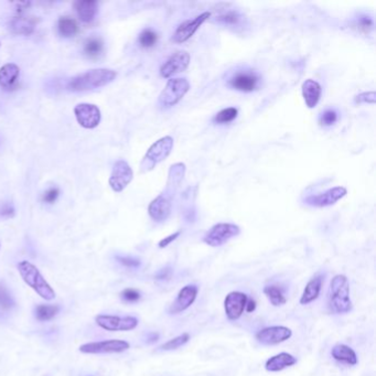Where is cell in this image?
I'll return each mask as SVG.
<instances>
[{"label":"cell","mask_w":376,"mask_h":376,"mask_svg":"<svg viewBox=\"0 0 376 376\" xmlns=\"http://www.w3.org/2000/svg\"><path fill=\"white\" fill-rule=\"evenodd\" d=\"M117 77V72L109 69H94L70 78L66 90L71 92H86L103 88Z\"/></svg>","instance_id":"1"},{"label":"cell","mask_w":376,"mask_h":376,"mask_svg":"<svg viewBox=\"0 0 376 376\" xmlns=\"http://www.w3.org/2000/svg\"><path fill=\"white\" fill-rule=\"evenodd\" d=\"M328 306L331 312L336 314L352 311L353 305L350 298V283L345 275H336L332 278L328 293Z\"/></svg>","instance_id":"2"},{"label":"cell","mask_w":376,"mask_h":376,"mask_svg":"<svg viewBox=\"0 0 376 376\" xmlns=\"http://www.w3.org/2000/svg\"><path fill=\"white\" fill-rule=\"evenodd\" d=\"M225 84L231 90L242 93H253L262 88L263 76L260 72L250 67H237L226 74Z\"/></svg>","instance_id":"3"},{"label":"cell","mask_w":376,"mask_h":376,"mask_svg":"<svg viewBox=\"0 0 376 376\" xmlns=\"http://www.w3.org/2000/svg\"><path fill=\"white\" fill-rule=\"evenodd\" d=\"M17 267L23 281L29 287H31L41 298L48 301H51L55 298L57 294L53 290V288L49 285V282L46 280L45 277L41 275L40 270L32 263L28 261H21L20 263H18Z\"/></svg>","instance_id":"4"},{"label":"cell","mask_w":376,"mask_h":376,"mask_svg":"<svg viewBox=\"0 0 376 376\" xmlns=\"http://www.w3.org/2000/svg\"><path fill=\"white\" fill-rule=\"evenodd\" d=\"M190 90V83L186 77L169 78L158 98V106L165 110L172 108L186 96Z\"/></svg>","instance_id":"5"},{"label":"cell","mask_w":376,"mask_h":376,"mask_svg":"<svg viewBox=\"0 0 376 376\" xmlns=\"http://www.w3.org/2000/svg\"><path fill=\"white\" fill-rule=\"evenodd\" d=\"M174 145L175 140L171 136H164L157 140L155 144H152L149 149L147 150L143 161H141L140 171L141 172L150 171L155 168L158 163L167 159L172 149H174Z\"/></svg>","instance_id":"6"},{"label":"cell","mask_w":376,"mask_h":376,"mask_svg":"<svg viewBox=\"0 0 376 376\" xmlns=\"http://www.w3.org/2000/svg\"><path fill=\"white\" fill-rule=\"evenodd\" d=\"M239 226L233 223H218L210 229L204 236L203 242L211 247H219L229 242L233 237L239 235Z\"/></svg>","instance_id":"7"},{"label":"cell","mask_w":376,"mask_h":376,"mask_svg":"<svg viewBox=\"0 0 376 376\" xmlns=\"http://www.w3.org/2000/svg\"><path fill=\"white\" fill-rule=\"evenodd\" d=\"M129 348V344L125 340H105L101 342L85 343L79 347V352L84 354H106V353H121L125 352Z\"/></svg>","instance_id":"8"},{"label":"cell","mask_w":376,"mask_h":376,"mask_svg":"<svg viewBox=\"0 0 376 376\" xmlns=\"http://www.w3.org/2000/svg\"><path fill=\"white\" fill-rule=\"evenodd\" d=\"M133 179L134 172L132 167L125 160L120 159L114 163L108 182L114 192L119 193L127 188L128 184L133 181Z\"/></svg>","instance_id":"9"},{"label":"cell","mask_w":376,"mask_h":376,"mask_svg":"<svg viewBox=\"0 0 376 376\" xmlns=\"http://www.w3.org/2000/svg\"><path fill=\"white\" fill-rule=\"evenodd\" d=\"M95 321L98 326L107 331H131L137 328L139 320L136 317L126 316H106V314H100L95 318Z\"/></svg>","instance_id":"10"},{"label":"cell","mask_w":376,"mask_h":376,"mask_svg":"<svg viewBox=\"0 0 376 376\" xmlns=\"http://www.w3.org/2000/svg\"><path fill=\"white\" fill-rule=\"evenodd\" d=\"M172 211V194L167 189L163 193L158 195L156 199H153L148 206V214L149 217L157 222V223H162L167 221L170 217Z\"/></svg>","instance_id":"11"},{"label":"cell","mask_w":376,"mask_h":376,"mask_svg":"<svg viewBox=\"0 0 376 376\" xmlns=\"http://www.w3.org/2000/svg\"><path fill=\"white\" fill-rule=\"evenodd\" d=\"M293 337V331L288 326L273 325L266 326L255 335V339L263 345H276L289 340Z\"/></svg>","instance_id":"12"},{"label":"cell","mask_w":376,"mask_h":376,"mask_svg":"<svg viewBox=\"0 0 376 376\" xmlns=\"http://www.w3.org/2000/svg\"><path fill=\"white\" fill-rule=\"evenodd\" d=\"M210 17H211V12L205 11L203 14L196 16L193 19H189L182 22L177 28L174 35H172V41L175 43L187 42L189 39L192 38L202 24L210 19Z\"/></svg>","instance_id":"13"},{"label":"cell","mask_w":376,"mask_h":376,"mask_svg":"<svg viewBox=\"0 0 376 376\" xmlns=\"http://www.w3.org/2000/svg\"><path fill=\"white\" fill-rule=\"evenodd\" d=\"M74 114H75L78 124L86 129L96 128L100 125L102 118L101 110L95 104H77L74 107Z\"/></svg>","instance_id":"14"},{"label":"cell","mask_w":376,"mask_h":376,"mask_svg":"<svg viewBox=\"0 0 376 376\" xmlns=\"http://www.w3.org/2000/svg\"><path fill=\"white\" fill-rule=\"evenodd\" d=\"M191 57L187 51H177L160 67V75L163 78H171L176 74L184 72L190 64Z\"/></svg>","instance_id":"15"},{"label":"cell","mask_w":376,"mask_h":376,"mask_svg":"<svg viewBox=\"0 0 376 376\" xmlns=\"http://www.w3.org/2000/svg\"><path fill=\"white\" fill-rule=\"evenodd\" d=\"M347 193L348 190L344 187H335L326 190L323 193L307 196L304 202L307 205L314 207H326L335 205L339 200L344 198Z\"/></svg>","instance_id":"16"},{"label":"cell","mask_w":376,"mask_h":376,"mask_svg":"<svg viewBox=\"0 0 376 376\" xmlns=\"http://www.w3.org/2000/svg\"><path fill=\"white\" fill-rule=\"evenodd\" d=\"M199 294V287L194 285V283H189V285L184 286L180 291H179L177 298L174 303L169 307L168 312L169 314H179L194 304Z\"/></svg>","instance_id":"17"},{"label":"cell","mask_w":376,"mask_h":376,"mask_svg":"<svg viewBox=\"0 0 376 376\" xmlns=\"http://www.w3.org/2000/svg\"><path fill=\"white\" fill-rule=\"evenodd\" d=\"M247 300V295L240 291H232L227 295L224 300V309L227 319L235 321L242 317Z\"/></svg>","instance_id":"18"},{"label":"cell","mask_w":376,"mask_h":376,"mask_svg":"<svg viewBox=\"0 0 376 376\" xmlns=\"http://www.w3.org/2000/svg\"><path fill=\"white\" fill-rule=\"evenodd\" d=\"M325 276H326L325 273H318L317 275H314L309 281H308V283L304 289V293L303 295H301V298L299 301L300 305H303V306L309 305L319 298L320 293H321L322 290L323 283L325 280Z\"/></svg>","instance_id":"19"},{"label":"cell","mask_w":376,"mask_h":376,"mask_svg":"<svg viewBox=\"0 0 376 376\" xmlns=\"http://www.w3.org/2000/svg\"><path fill=\"white\" fill-rule=\"evenodd\" d=\"M297 357L294 356L290 353L287 352H281L279 354H276L269 359L265 363V369L267 372H280L282 369H285L287 367L294 366L295 364H297Z\"/></svg>","instance_id":"20"},{"label":"cell","mask_w":376,"mask_h":376,"mask_svg":"<svg viewBox=\"0 0 376 376\" xmlns=\"http://www.w3.org/2000/svg\"><path fill=\"white\" fill-rule=\"evenodd\" d=\"M36 27V19L34 17L17 16L9 22L10 31L17 35H30L33 33Z\"/></svg>","instance_id":"21"},{"label":"cell","mask_w":376,"mask_h":376,"mask_svg":"<svg viewBox=\"0 0 376 376\" xmlns=\"http://www.w3.org/2000/svg\"><path fill=\"white\" fill-rule=\"evenodd\" d=\"M322 94V88L314 79H306L303 83V97L308 108H314L320 102Z\"/></svg>","instance_id":"22"},{"label":"cell","mask_w":376,"mask_h":376,"mask_svg":"<svg viewBox=\"0 0 376 376\" xmlns=\"http://www.w3.org/2000/svg\"><path fill=\"white\" fill-rule=\"evenodd\" d=\"M16 300L5 282L0 281V320L8 319L16 309Z\"/></svg>","instance_id":"23"},{"label":"cell","mask_w":376,"mask_h":376,"mask_svg":"<svg viewBox=\"0 0 376 376\" xmlns=\"http://www.w3.org/2000/svg\"><path fill=\"white\" fill-rule=\"evenodd\" d=\"M74 9L81 21L89 23L94 20L98 11V4L95 0H78L74 3Z\"/></svg>","instance_id":"24"},{"label":"cell","mask_w":376,"mask_h":376,"mask_svg":"<svg viewBox=\"0 0 376 376\" xmlns=\"http://www.w3.org/2000/svg\"><path fill=\"white\" fill-rule=\"evenodd\" d=\"M331 355L336 361L348 365H356L357 362H359L355 351L349 345L343 343L336 344L331 349Z\"/></svg>","instance_id":"25"},{"label":"cell","mask_w":376,"mask_h":376,"mask_svg":"<svg viewBox=\"0 0 376 376\" xmlns=\"http://www.w3.org/2000/svg\"><path fill=\"white\" fill-rule=\"evenodd\" d=\"M20 69L15 63H8L0 67V88L10 90L19 77Z\"/></svg>","instance_id":"26"},{"label":"cell","mask_w":376,"mask_h":376,"mask_svg":"<svg viewBox=\"0 0 376 376\" xmlns=\"http://www.w3.org/2000/svg\"><path fill=\"white\" fill-rule=\"evenodd\" d=\"M264 295L266 296L269 303L272 304L274 307H280L286 305L287 303V297L285 289H283L278 283H270V285H266L263 289Z\"/></svg>","instance_id":"27"},{"label":"cell","mask_w":376,"mask_h":376,"mask_svg":"<svg viewBox=\"0 0 376 376\" xmlns=\"http://www.w3.org/2000/svg\"><path fill=\"white\" fill-rule=\"evenodd\" d=\"M214 21L219 24H222V26H226L230 28H238L242 27L244 24L245 17L237 10H229L215 17Z\"/></svg>","instance_id":"28"},{"label":"cell","mask_w":376,"mask_h":376,"mask_svg":"<svg viewBox=\"0 0 376 376\" xmlns=\"http://www.w3.org/2000/svg\"><path fill=\"white\" fill-rule=\"evenodd\" d=\"M61 311V307L58 305H43L40 304L34 308L33 316L36 321L48 322L58 316Z\"/></svg>","instance_id":"29"},{"label":"cell","mask_w":376,"mask_h":376,"mask_svg":"<svg viewBox=\"0 0 376 376\" xmlns=\"http://www.w3.org/2000/svg\"><path fill=\"white\" fill-rule=\"evenodd\" d=\"M58 31L63 38H72V36L76 35L78 26L73 18L61 17L58 21Z\"/></svg>","instance_id":"30"},{"label":"cell","mask_w":376,"mask_h":376,"mask_svg":"<svg viewBox=\"0 0 376 376\" xmlns=\"http://www.w3.org/2000/svg\"><path fill=\"white\" fill-rule=\"evenodd\" d=\"M83 51L89 58L97 59L104 51V42L97 36H91L84 42Z\"/></svg>","instance_id":"31"},{"label":"cell","mask_w":376,"mask_h":376,"mask_svg":"<svg viewBox=\"0 0 376 376\" xmlns=\"http://www.w3.org/2000/svg\"><path fill=\"white\" fill-rule=\"evenodd\" d=\"M340 119V112L335 107L325 108L319 116V125L323 128H329L335 126Z\"/></svg>","instance_id":"32"},{"label":"cell","mask_w":376,"mask_h":376,"mask_svg":"<svg viewBox=\"0 0 376 376\" xmlns=\"http://www.w3.org/2000/svg\"><path fill=\"white\" fill-rule=\"evenodd\" d=\"M238 116V109L236 107H227L220 110L218 114H215L212 121L214 124L224 125L230 124L233 120H235Z\"/></svg>","instance_id":"33"},{"label":"cell","mask_w":376,"mask_h":376,"mask_svg":"<svg viewBox=\"0 0 376 376\" xmlns=\"http://www.w3.org/2000/svg\"><path fill=\"white\" fill-rule=\"evenodd\" d=\"M158 33L153 29H145L138 36V43L141 48L150 49L155 47L158 42Z\"/></svg>","instance_id":"34"},{"label":"cell","mask_w":376,"mask_h":376,"mask_svg":"<svg viewBox=\"0 0 376 376\" xmlns=\"http://www.w3.org/2000/svg\"><path fill=\"white\" fill-rule=\"evenodd\" d=\"M190 338L191 337H190L188 332H184V333L178 336L174 339H171V340L163 343L162 345H160L158 349L160 351H174V350H177L179 348L183 347V345H186L190 341Z\"/></svg>","instance_id":"35"},{"label":"cell","mask_w":376,"mask_h":376,"mask_svg":"<svg viewBox=\"0 0 376 376\" xmlns=\"http://www.w3.org/2000/svg\"><path fill=\"white\" fill-rule=\"evenodd\" d=\"M143 297V295L138 290V289L135 288H126L120 293V299L122 303L125 304H136Z\"/></svg>","instance_id":"36"},{"label":"cell","mask_w":376,"mask_h":376,"mask_svg":"<svg viewBox=\"0 0 376 376\" xmlns=\"http://www.w3.org/2000/svg\"><path fill=\"white\" fill-rule=\"evenodd\" d=\"M116 262L122 267L131 268V269H138L141 266V261L137 257L134 256H128V255H116L115 256Z\"/></svg>","instance_id":"37"},{"label":"cell","mask_w":376,"mask_h":376,"mask_svg":"<svg viewBox=\"0 0 376 376\" xmlns=\"http://www.w3.org/2000/svg\"><path fill=\"white\" fill-rule=\"evenodd\" d=\"M355 27L360 30L363 33H369L374 29V20L372 17L367 15H360L356 19Z\"/></svg>","instance_id":"38"},{"label":"cell","mask_w":376,"mask_h":376,"mask_svg":"<svg viewBox=\"0 0 376 376\" xmlns=\"http://www.w3.org/2000/svg\"><path fill=\"white\" fill-rule=\"evenodd\" d=\"M376 100V94L374 91L371 92H364L354 97V103L355 104H375Z\"/></svg>","instance_id":"39"},{"label":"cell","mask_w":376,"mask_h":376,"mask_svg":"<svg viewBox=\"0 0 376 376\" xmlns=\"http://www.w3.org/2000/svg\"><path fill=\"white\" fill-rule=\"evenodd\" d=\"M16 215V210L11 202H5L0 205V218L12 219Z\"/></svg>","instance_id":"40"},{"label":"cell","mask_w":376,"mask_h":376,"mask_svg":"<svg viewBox=\"0 0 376 376\" xmlns=\"http://www.w3.org/2000/svg\"><path fill=\"white\" fill-rule=\"evenodd\" d=\"M59 195H60L59 188L53 187V188L48 189L46 192L43 193L42 201L46 202V203H49V204H52V203H54L55 201L58 200Z\"/></svg>","instance_id":"41"},{"label":"cell","mask_w":376,"mask_h":376,"mask_svg":"<svg viewBox=\"0 0 376 376\" xmlns=\"http://www.w3.org/2000/svg\"><path fill=\"white\" fill-rule=\"evenodd\" d=\"M171 275H172V268L170 266H165L158 270L157 274L155 275V278L156 280L163 281V280H168L171 277Z\"/></svg>","instance_id":"42"},{"label":"cell","mask_w":376,"mask_h":376,"mask_svg":"<svg viewBox=\"0 0 376 376\" xmlns=\"http://www.w3.org/2000/svg\"><path fill=\"white\" fill-rule=\"evenodd\" d=\"M180 234H181V231H178V232H176V233H174V234H171V235H169V236H167V237L162 238V239L160 240V242H159V244H158L159 248H164V247H167L168 245H170L171 243H174L175 240H176L179 236H180Z\"/></svg>","instance_id":"43"},{"label":"cell","mask_w":376,"mask_h":376,"mask_svg":"<svg viewBox=\"0 0 376 376\" xmlns=\"http://www.w3.org/2000/svg\"><path fill=\"white\" fill-rule=\"evenodd\" d=\"M159 338H160V336H159L158 332H153V331L147 332V333H145V336H144V342L146 344H153L159 340Z\"/></svg>","instance_id":"44"},{"label":"cell","mask_w":376,"mask_h":376,"mask_svg":"<svg viewBox=\"0 0 376 376\" xmlns=\"http://www.w3.org/2000/svg\"><path fill=\"white\" fill-rule=\"evenodd\" d=\"M255 308H256V303H255V301L254 300H247V304H246L245 310L247 311V312H252V311L255 310Z\"/></svg>","instance_id":"45"}]
</instances>
